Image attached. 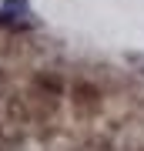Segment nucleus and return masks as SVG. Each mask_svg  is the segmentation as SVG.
Returning a JSON list of instances; mask_svg holds the SVG:
<instances>
[{"label": "nucleus", "mask_w": 144, "mask_h": 151, "mask_svg": "<svg viewBox=\"0 0 144 151\" xmlns=\"http://www.w3.org/2000/svg\"><path fill=\"white\" fill-rule=\"evenodd\" d=\"M24 121H27V114H24L20 97L4 94L0 97V134L4 138H20L24 134Z\"/></svg>", "instance_id": "1"}, {"label": "nucleus", "mask_w": 144, "mask_h": 151, "mask_svg": "<svg viewBox=\"0 0 144 151\" xmlns=\"http://www.w3.org/2000/svg\"><path fill=\"white\" fill-rule=\"evenodd\" d=\"M0 27L4 30H27V27H34L30 0H0Z\"/></svg>", "instance_id": "2"}, {"label": "nucleus", "mask_w": 144, "mask_h": 151, "mask_svg": "<svg viewBox=\"0 0 144 151\" xmlns=\"http://www.w3.org/2000/svg\"><path fill=\"white\" fill-rule=\"evenodd\" d=\"M124 60L134 67H141V74H144V54H138V50H131V54H124Z\"/></svg>", "instance_id": "3"}]
</instances>
